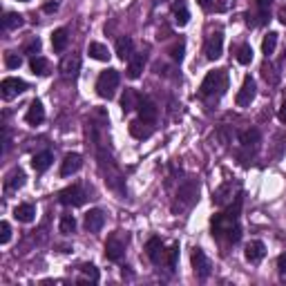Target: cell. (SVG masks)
I'll use <instances>...</instances> for the list:
<instances>
[{
    "instance_id": "1",
    "label": "cell",
    "mask_w": 286,
    "mask_h": 286,
    "mask_svg": "<svg viewBox=\"0 0 286 286\" xmlns=\"http://www.w3.org/2000/svg\"><path fill=\"white\" fill-rule=\"evenodd\" d=\"M210 224H212V235H215V237L226 235L228 242H233V244H237L239 239H242V228H239V224H237V217L224 212V215L212 217Z\"/></svg>"
},
{
    "instance_id": "2",
    "label": "cell",
    "mask_w": 286,
    "mask_h": 286,
    "mask_svg": "<svg viewBox=\"0 0 286 286\" xmlns=\"http://www.w3.org/2000/svg\"><path fill=\"white\" fill-rule=\"evenodd\" d=\"M226 89H228V74H226V70H212V72L206 74L204 83H201V97H212V94L221 97Z\"/></svg>"
},
{
    "instance_id": "3",
    "label": "cell",
    "mask_w": 286,
    "mask_h": 286,
    "mask_svg": "<svg viewBox=\"0 0 286 286\" xmlns=\"http://www.w3.org/2000/svg\"><path fill=\"white\" fill-rule=\"evenodd\" d=\"M119 72L116 70H105V72H101V76H99V81H97V94L101 99H112L114 97V89L116 85H119Z\"/></svg>"
},
{
    "instance_id": "4",
    "label": "cell",
    "mask_w": 286,
    "mask_h": 286,
    "mask_svg": "<svg viewBox=\"0 0 286 286\" xmlns=\"http://www.w3.org/2000/svg\"><path fill=\"white\" fill-rule=\"evenodd\" d=\"M85 199H87V195L83 193L78 186H70V188H65V190H60V195H58V201L63 206H72V208H78V206H83L85 204Z\"/></svg>"
},
{
    "instance_id": "5",
    "label": "cell",
    "mask_w": 286,
    "mask_h": 286,
    "mask_svg": "<svg viewBox=\"0 0 286 286\" xmlns=\"http://www.w3.org/2000/svg\"><path fill=\"white\" fill-rule=\"evenodd\" d=\"M255 94H257L255 78H253V76H246V78H244V83H242V89L237 92V99H235V101H237L239 108H248V105L253 103Z\"/></svg>"
},
{
    "instance_id": "6",
    "label": "cell",
    "mask_w": 286,
    "mask_h": 286,
    "mask_svg": "<svg viewBox=\"0 0 286 286\" xmlns=\"http://www.w3.org/2000/svg\"><path fill=\"white\" fill-rule=\"evenodd\" d=\"M0 89H3V99H14L22 94L27 89V83L22 81V78H14V76H7L3 78V83H0Z\"/></svg>"
},
{
    "instance_id": "7",
    "label": "cell",
    "mask_w": 286,
    "mask_h": 286,
    "mask_svg": "<svg viewBox=\"0 0 286 286\" xmlns=\"http://www.w3.org/2000/svg\"><path fill=\"white\" fill-rule=\"evenodd\" d=\"M204 54H206V58H208V60H217L224 54V34L221 31L210 34V38L206 41Z\"/></svg>"
},
{
    "instance_id": "8",
    "label": "cell",
    "mask_w": 286,
    "mask_h": 286,
    "mask_svg": "<svg viewBox=\"0 0 286 286\" xmlns=\"http://www.w3.org/2000/svg\"><path fill=\"white\" fill-rule=\"evenodd\" d=\"M145 253H148V257H150V262H152V264H161V262H164V257H166L161 237H150L148 244H145Z\"/></svg>"
},
{
    "instance_id": "9",
    "label": "cell",
    "mask_w": 286,
    "mask_h": 286,
    "mask_svg": "<svg viewBox=\"0 0 286 286\" xmlns=\"http://www.w3.org/2000/svg\"><path fill=\"white\" fill-rule=\"evenodd\" d=\"M193 266H195V273H197L201 279H206L210 275V262H208V257H206V253L201 248L193 250Z\"/></svg>"
},
{
    "instance_id": "10",
    "label": "cell",
    "mask_w": 286,
    "mask_h": 286,
    "mask_svg": "<svg viewBox=\"0 0 286 286\" xmlns=\"http://www.w3.org/2000/svg\"><path fill=\"white\" fill-rule=\"evenodd\" d=\"M81 168H83V156L78 154V152H70L63 159V164H60V175H63V177L76 175Z\"/></svg>"
},
{
    "instance_id": "11",
    "label": "cell",
    "mask_w": 286,
    "mask_h": 286,
    "mask_svg": "<svg viewBox=\"0 0 286 286\" xmlns=\"http://www.w3.org/2000/svg\"><path fill=\"white\" fill-rule=\"evenodd\" d=\"M137 110H139V119H141V121H145V123H154V121H156V114H159V110H156V105H154L150 99H145V97H141V99H139Z\"/></svg>"
},
{
    "instance_id": "12",
    "label": "cell",
    "mask_w": 286,
    "mask_h": 286,
    "mask_svg": "<svg viewBox=\"0 0 286 286\" xmlns=\"http://www.w3.org/2000/svg\"><path fill=\"white\" fill-rule=\"evenodd\" d=\"M123 253H125V244H123L121 239L110 237L108 242H105V257H108L110 262H121Z\"/></svg>"
},
{
    "instance_id": "13",
    "label": "cell",
    "mask_w": 286,
    "mask_h": 286,
    "mask_svg": "<svg viewBox=\"0 0 286 286\" xmlns=\"http://www.w3.org/2000/svg\"><path fill=\"white\" fill-rule=\"evenodd\" d=\"M25 121L29 123V125H41L45 121V108L41 101H31L29 108H27V114H25Z\"/></svg>"
},
{
    "instance_id": "14",
    "label": "cell",
    "mask_w": 286,
    "mask_h": 286,
    "mask_svg": "<svg viewBox=\"0 0 286 286\" xmlns=\"http://www.w3.org/2000/svg\"><path fill=\"white\" fill-rule=\"evenodd\" d=\"M85 228L89 233H99L101 228H103V224H105V215H103V210H99V208H92L85 215Z\"/></svg>"
},
{
    "instance_id": "15",
    "label": "cell",
    "mask_w": 286,
    "mask_h": 286,
    "mask_svg": "<svg viewBox=\"0 0 286 286\" xmlns=\"http://www.w3.org/2000/svg\"><path fill=\"white\" fill-rule=\"evenodd\" d=\"M78 70H81V56L78 54H70L63 58V63H60V72L67 76V78H74L78 74Z\"/></svg>"
},
{
    "instance_id": "16",
    "label": "cell",
    "mask_w": 286,
    "mask_h": 286,
    "mask_svg": "<svg viewBox=\"0 0 286 286\" xmlns=\"http://www.w3.org/2000/svg\"><path fill=\"white\" fill-rule=\"evenodd\" d=\"M264 255H266V246L262 244V242H257V239L246 246V260H248L250 264L262 262V260H264Z\"/></svg>"
},
{
    "instance_id": "17",
    "label": "cell",
    "mask_w": 286,
    "mask_h": 286,
    "mask_svg": "<svg viewBox=\"0 0 286 286\" xmlns=\"http://www.w3.org/2000/svg\"><path fill=\"white\" fill-rule=\"evenodd\" d=\"M143 67H145V56L143 54H132L130 60H128V76L139 78L143 72Z\"/></svg>"
},
{
    "instance_id": "18",
    "label": "cell",
    "mask_w": 286,
    "mask_h": 286,
    "mask_svg": "<svg viewBox=\"0 0 286 286\" xmlns=\"http://www.w3.org/2000/svg\"><path fill=\"white\" fill-rule=\"evenodd\" d=\"M134 54V43L130 36H121L119 41H116V56H119L121 60H130V56Z\"/></svg>"
},
{
    "instance_id": "19",
    "label": "cell",
    "mask_w": 286,
    "mask_h": 286,
    "mask_svg": "<svg viewBox=\"0 0 286 286\" xmlns=\"http://www.w3.org/2000/svg\"><path fill=\"white\" fill-rule=\"evenodd\" d=\"M197 195H199V183L197 181H188V183H183V186L179 188V199L186 201L188 206L197 199Z\"/></svg>"
},
{
    "instance_id": "20",
    "label": "cell",
    "mask_w": 286,
    "mask_h": 286,
    "mask_svg": "<svg viewBox=\"0 0 286 286\" xmlns=\"http://www.w3.org/2000/svg\"><path fill=\"white\" fill-rule=\"evenodd\" d=\"M14 217L22 224H29V221L36 219V208H34L31 204H20L14 208Z\"/></svg>"
},
{
    "instance_id": "21",
    "label": "cell",
    "mask_w": 286,
    "mask_h": 286,
    "mask_svg": "<svg viewBox=\"0 0 286 286\" xmlns=\"http://www.w3.org/2000/svg\"><path fill=\"white\" fill-rule=\"evenodd\" d=\"M52 161H54V156H52V152H38V154H34L31 156V168L36 172H45L49 166H52Z\"/></svg>"
},
{
    "instance_id": "22",
    "label": "cell",
    "mask_w": 286,
    "mask_h": 286,
    "mask_svg": "<svg viewBox=\"0 0 286 286\" xmlns=\"http://www.w3.org/2000/svg\"><path fill=\"white\" fill-rule=\"evenodd\" d=\"M172 14H175V22L179 27H186L188 25L190 14H188V7H186V3H183V0H177V3L172 5Z\"/></svg>"
},
{
    "instance_id": "23",
    "label": "cell",
    "mask_w": 286,
    "mask_h": 286,
    "mask_svg": "<svg viewBox=\"0 0 286 286\" xmlns=\"http://www.w3.org/2000/svg\"><path fill=\"white\" fill-rule=\"evenodd\" d=\"M139 94L134 92V89H125L123 92V97H121V108H123V112H132V110H137V105H139Z\"/></svg>"
},
{
    "instance_id": "24",
    "label": "cell",
    "mask_w": 286,
    "mask_h": 286,
    "mask_svg": "<svg viewBox=\"0 0 286 286\" xmlns=\"http://www.w3.org/2000/svg\"><path fill=\"white\" fill-rule=\"evenodd\" d=\"M67 41H70V36H67V29H54L52 31V47L54 52H63V49L67 47Z\"/></svg>"
},
{
    "instance_id": "25",
    "label": "cell",
    "mask_w": 286,
    "mask_h": 286,
    "mask_svg": "<svg viewBox=\"0 0 286 286\" xmlns=\"http://www.w3.org/2000/svg\"><path fill=\"white\" fill-rule=\"evenodd\" d=\"M130 134L134 139H150L152 137V130L145 125V121H132L130 123Z\"/></svg>"
},
{
    "instance_id": "26",
    "label": "cell",
    "mask_w": 286,
    "mask_h": 286,
    "mask_svg": "<svg viewBox=\"0 0 286 286\" xmlns=\"http://www.w3.org/2000/svg\"><path fill=\"white\" fill-rule=\"evenodd\" d=\"M87 54L92 56L94 60H110V52H108V47L105 45H101V43H89V47H87Z\"/></svg>"
},
{
    "instance_id": "27",
    "label": "cell",
    "mask_w": 286,
    "mask_h": 286,
    "mask_svg": "<svg viewBox=\"0 0 286 286\" xmlns=\"http://www.w3.org/2000/svg\"><path fill=\"white\" fill-rule=\"evenodd\" d=\"M22 186H25V172L22 170H14L7 179H5V188L7 190H18Z\"/></svg>"
},
{
    "instance_id": "28",
    "label": "cell",
    "mask_w": 286,
    "mask_h": 286,
    "mask_svg": "<svg viewBox=\"0 0 286 286\" xmlns=\"http://www.w3.org/2000/svg\"><path fill=\"white\" fill-rule=\"evenodd\" d=\"M239 141H242L244 148H253L255 150L257 143H260V132H257L255 128H253V130H246V132L239 134Z\"/></svg>"
},
{
    "instance_id": "29",
    "label": "cell",
    "mask_w": 286,
    "mask_h": 286,
    "mask_svg": "<svg viewBox=\"0 0 286 286\" xmlns=\"http://www.w3.org/2000/svg\"><path fill=\"white\" fill-rule=\"evenodd\" d=\"M29 67H31L34 74L45 76V74H47V70H49V63L43 58V56H34V58L29 60Z\"/></svg>"
},
{
    "instance_id": "30",
    "label": "cell",
    "mask_w": 286,
    "mask_h": 286,
    "mask_svg": "<svg viewBox=\"0 0 286 286\" xmlns=\"http://www.w3.org/2000/svg\"><path fill=\"white\" fill-rule=\"evenodd\" d=\"M231 197H233V186H231V183H224V186L215 193V197H212V201H215L217 206H224V204H226V201L231 199Z\"/></svg>"
},
{
    "instance_id": "31",
    "label": "cell",
    "mask_w": 286,
    "mask_h": 286,
    "mask_svg": "<svg viewBox=\"0 0 286 286\" xmlns=\"http://www.w3.org/2000/svg\"><path fill=\"white\" fill-rule=\"evenodd\" d=\"M58 231L63 233V235H72V233H74V231H76V219H74V215H63V217H60Z\"/></svg>"
},
{
    "instance_id": "32",
    "label": "cell",
    "mask_w": 286,
    "mask_h": 286,
    "mask_svg": "<svg viewBox=\"0 0 286 286\" xmlns=\"http://www.w3.org/2000/svg\"><path fill=\"white\" fill-rule=\"evenodd\" d=\"M275 47H277V34L275 31H268V36L264 38V43H262V52L266 54V58L275 52Z\"/></svg>"
},
{
    "instance_id": "33",
    "label": "cell",
    "mask_w": 286,
    "mask_h": 286,
    "mask_svg": "<svg viewBox=\"0 0 286 286\" xmlns=\"http://www.w3.org/2000/svg\"><path fill=\"white\" fill-rule=\"evenodd\" d=\"M22 16L20 14H7L3 18V27L5 29H18V27H22Z\"/></svg>"
},
{
    "instance_id": "34",
    "label": "cell",
    "mask_w": 286,
    "mask_h": 286,
    "mask_svg": "<svg viewBox=\"0 0 286 286\" xmlns=\"http://www.w3.org/2000/svg\"><path fill=\"white\" fill-rule=\"evenodd\" d=\"M237 60L242 65H248L250 60H253V47H250V45H242L237 52Z\"/></svg>"
},
{
    "instance_id": "35",
    "label": "cell",
    "mask_w": 286,
    "mask_h": 286,
    "mask_svg": "<svg viewBox=\"0 0 286 286\" xmlns=\"http://www.w3.org/2000/svg\"><path fill=\"white\" fill-rule=\"evenodd\" d=\"M183 52H186V45H183V41H179V43H175L170 47V58L177 60V63H181V60H183Z\"/></svg>"
},
{
    "instance_id": "36",
    "label": "cell",
    "mask_w": 286,
    "mask_h": 286,
    "mask_svg": "<svg viewBox=\"0 0 286 286\" xmlns=\"http://www.w3.org/2000/svg\"><path fill=\"white\" fill-rule=\"evenodd\" d=\"M5 65H7L9 70H18V67L22 65V56L14 54V52H7L5 54Z\"/></svg>"
},
{
    "instance_id": "37",
    "label": "cell",
    "mask_w": 286,
    "mask_h": 286,
    "mask_svg": "<svg viewBox=\"0 0 286 286\" xmlns=\"http://www.w3.org/2000/svg\"><path fill=\"white\" fill-rule=\"evenodd\" d=\"M81 273L89 279V282H94V284L99 282V268L94 266V264H85V266H81Z\"/></svg>"
},
{
    "instance_id": "38",
    "label": "cell",
    "mask_w": 286,
    "mask_h": 286,
    "mask_svg": "<svg viewBox=\"0 0 286 286\" xmlns=\"http://www.w3.org/2000/svg\"><path fill=\"white\" fill-rule=\"evenodd\" d=\"M9 239H11L9 221H0V244H9Z\"/></svg>"
},
{
    "instance_id": "39",
    "label": "cell",
    "mask_w": 286,
    "mask_h": 286,
    "mask_svg": "<svg viewBox=\"0 0 286 286\" xmlns=\"http://www.w3.org/2000/svg\"><path fill=\"white\" fill-rule=\"evenodd\" d=\"M177 257H179V244H175L170 250H168V266L170 268L177 266Z\"/></svg>"
},
{
    "instance_id": "40",
    "label": "cell",
    "mask_w": 286,
    "mask_h": 286,
    "mask_svg": "<svg viewBox=\"0 0 286 286\" xmlns=\"http://www.w3.org/2000/svg\"><path fill=\"white\" fill-rule=\"evenodd\" d=\"M257 7H260V14L264 16H268V9H271V0H257Z\"/></svg>"
},
{
    "instance_id": "41",
    "label": "cell",
    "mask_w": 286,
    "mask_h": 286,
    "mask_svg": "<svg viewBox=\"0 0 286 286\" xmlns=\"http://www.w3.org/2000/svg\"><path fill=\"white\" fill-rule=\"evenodd\" d=\"M38 49H41V41H38V38H34V41L25 47V52L27 54H34V52H38Z\"/></svg>"
},
{
    "instance_id": "42",
    "label": "cell",
    "mask_w": 286,
    "mask_h": 286,
    "mask_svg": "<svg viewBox=\"0 0 286 286\" xmlns=\"http://www.w3.org/2000/svg\"><path fill=\"white\" fill-rule=\"evenodd\" d=\"M277 268H279V273H282V275H286V253H282L277 257Z\"/></svg>"
},
{
    "instance_id": "43",
    "label": "cell",
    "mask_w": 286,
    "mask_h": 286,
    "mask_svg": "<svg viewBox=\"0 0 286 286\" xmlns=\"http://www.w3.org/2000/svg\"><path fill=\"white\" fill-rule=\"evenodd\" d=\"M43 11H45V14H54V11H58V3H47V5H43Z\"/></svg>"
},
{
    "instance_id": "44",
    "label": "cell",
    "mask_w": 286,
    "mask_h": 286,
    "mask_svg": "<svg viewBox=\"0 0 286 286\" xmlns=\"http://www.w3.org/2000/svg\"><path fill=\"white\" fill-rule=\"evenodd\" d=\"M279 121L282 123H286V97H284V101H282V108H279Z\"/></svg>"
},
{
    "instance_id": "45",
    "label": "cell",
    "mask_w": 286,
    "mask_h": 286,
    "mask_svg": "<svg viewBox=\"0 0 286 286\" xmlns=\"http://www.w3.org/2000/svg\"><path fill=\"white\" fill-rule=\"evenodd\" d=\"M197 3L201 5L204 9H210V5H212V0H197Z\"/></svg>"
},
{
    "instance_id": "46",
    "label": "cell",
    "mask_w": 286,
    "mask_h": 286,
    "mask_svg": "<svg viewBox=\"0 0 286 286\" xmlns=\"http://www.w3.org/2000/svg\"><path fill=\"white\" fill-rule=\"evenodd\" d=\"M282 22L286 25V7H284V11H282Z\"/></svg>"
},
{
    "instance_id": "47",
    "label": "cell",
    "mask_w": 286,
    "mask_h": 286,
    "mask_svg": "<svg viewBox=\"0 0 286 286\" xmlns=\"http://www.w3.org/2000/svg\"><path fill=\"white\" fill-rule=\"evenodd\" d=\"M18 3H29V0H18Z\"/></svg>"
}]
</instances>
